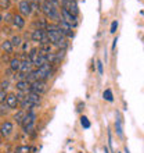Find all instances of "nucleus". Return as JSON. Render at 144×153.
I'll return each instance as SVG.
<instances>
[{
    "instance_id": "f257e3e1",
    "label": "nucleus",
    "mask_w": 144,
    "mask_h": 153,
    "mask_svg": "<svg viewBox=\"0 0 144 153\" xmlns=\"http://www.w3.org/2000/svg\"><path fill=\"white\" fill-rule=\"evenodd\" d=\"M40 11L44 14L46 20H51V21H54L56 24L61 20L60 1H58V0H47L43 6H40Z\"/></svg>"
},
{
    "instance_id": "f03ea898",
    "label": "nucleus",
    "mask_w": 144,
    "mask_h": 153,
    "mask_svg": "<svg viewBox=\"0 0 144 153\" xmlns=\"http://www.w3.org/2000/svg\"><path fill=\"white\" fill-rule=\"evenodd\" d=\"M35 124H36V114L33 111H26L24 120L21 123V127L24 128V131L26 134H31L35 129Z\"/></svg>"
},
{
    "instance_id": "7ed1b4c3",
    "label": "nucleus",
    "mask_w": 144,
    "mask_h": 153,
    "mask_svg": "<svg viewBox=\"0 0 144 153\" xmlns=\"http://www.w3.org/2000/svg\"><path fill=\"white\" fill-rule=\"evenodd\" d=\"M60 17H61V20L64 21L65 24H68L72 29L76 28V27L79 25V20H78V17L69 14L68 11H65L64 8H60Z\"/></svg>"
},
{
    "instance_id": "20e7f679",
    "label": "nucleus",
    "mask_w": 144,
    "mask_h": 153,
    "mask_svg": "<svg viewBox=\"0 0 144 153\" xmlns=\"http://www.w3.org/2000/svg\"><path fill=\"white\" fill-rule=\"evenodd\" d=\"M60 3L64 8L65 11H68L69 14H72V16L78 17L79 16V7H78V3L76 1H71V0H60Z\"/></svg>"
},
{
    "instance_id": "39448f33",
    "label": "nucleus",
    "mask_w": 144,
    "mask_h": 153,
    "mask_svg": "<svg viewBox=\"0 0 144 153\" xmlns=\"http://www.w3.org/2000/svg\"><path fill=\"white\" fill-rule=\"evenodd\" d=\"M47 89H48V86L46 81H35V82L31 84V92L36 93L39 96H42L43 93L47 92Z\"/></svg>"
},
{
    "instance_id": "423d86ee",
    "label": "nucleus",
    "mask_w": 144,
    "mask_h": 153,
    "mask_svg": "<svg viewBox=\"0 0 144 153\" xmlns=\"http://www.w3.org/2000/svg\"><path fill=\"white\" fill-rule=\"evenodd\" d=\"M32 13H33L32 6H31V3H29L28 0H21L20 3H18V14H21L24 18L25 17H29Z\"/></svg>"
},
{
    "instance_id": "0eeeda50",
    "label": "nucleus",
    "mask_w": 144,
    "mask_h": 153,
    "mask_svg": "<svg viewBox=\"0 0 144 153\" xmlns=\"http://www.w3.org/2000/svg\"><path fill=\"white\" fill-rule=\"evenodd\" d=\"M12 129H14V125H12L11 121H4V123H1V125H0V134H1V137H4V138L10 137L12 134Z\"/></svg>"
},
{
    "instance_id": "6e6552de",
    "label": "nucleus",
    "mask_w": 144,
    "mask_h": 153,
    "mask_svg": "<svg viewBox=\"0 0 144 153\" xmlns=\"http://www.w3.org/2000/svg\"><path fill=\"white\" fill-rule=\"evenodd\" d=\"M22 100H26L29 102L31 105H33L36 107V106H40V103H42V97L39 96V95H36V93L33 92H28L24 95V99Z\"/></svg>"
},
{
    "instance_id": "1a4fd4ad",
    "label": "nucleus",
    "mask_w": 144,
    "mask_h": 153,
    "mask_svg": "<svg viewBox=\"0 0 144 153\" xmlns=\"http://www.w3.org/2000/svg\"><path fill=\"white\" fill-rule=\"evenodd\" d=\"M46 35L48 38V42L50 45H56L58 40L62 38V33L58 31V29H51V31H46Z\"/></svg>"
},
{
    "instance_id": "9d476101",
    "label": "nucleus",
    "mask_w": 144,
    "mask_h": 153,
    "mask_svg": "<svg viewBox=\"0 0 144 153\" xmlns=\"http://www.w3.org/2000/svg\"><path fill=\"white\" fill-rule=\"evenodd\" d=\"M4 103H6V106H7L8 109H17V106L20 105V102H18V99H17L15 93H7Z\"/></svg>"
},
{
    "instance_id": "9b49d317",
    "label": "nucleus",
    "mask_w": 144,
    "mask_h": 153,
    "mask_svg": "<svg viewBox=\"0 0 144 153\" xmlns=\"http://www.w3.org/2000/svg\"><path fill=\"white\" fill-rule=\"evenodd\" d=\"M31 71H33L32 61L29 60V59H26V60H24V61H21V67H20V71H18V73L22 74V75H26V74H29Z\"/></svg>"
},
{
    "instance_id": "f8f14e48",
    "label": "nucleus",
    "mask_w": 144,
    "mask_h": 153,
    "mask_svg": "<svg viewBox=\"0 0 144 153\" xmlns=\"http://www.w3.org/2000/svg\"><path fill=\"white\" fill-rule=\"evenodd\" d=\"M14 28L17 29H22L25 27V18L21 14H12V20H11Z\"/></svg>"
},
{
    "instance_id": "ddd939ff",
    "label": "nucleus",
    "mask_w": 144,
    "mask_h": 153,
    "mask_svg": "<svg viewBox=\"0 0 144 153\" xmlns=\"http://www.w3.org/2000/svg\"><path fill=\"white\" fill-rule=\"evenodd\" d=\"M15 88L18 89V92H22V93H28L31 92V84H29L28 81L25 79H20L18 82H17Z\"/></svg>"
},
{
    "instance_id": "4468645a",
    "label": "nucleus",
    "mask_w": 144,
    "mask_h": 153,
    "mask_svg": "<svg viewBox=\"0 0 144 153\" xmlns=\"http://www.w3.org/2000/svg\"><path fill=\"white\" fill-rule=\"evenodd\" d=\"M46 35V31L44 29H33V32L31 33V39L33 40V42H37V43H40V40L43 39V36Z\"/></svg>"
},
{
    "instance_id": "2eb2a0df",
    "label": "nucleus",
    "mask_w": 144,
    "mask_h": 153,
    "mask_svg": "<svg viewBox=\"0 0 144 153\" xmlns=\"http://www.w3.org/2000/svg\"><path fill=\"white\" fill-rule=\"evenodd\" d=\"M20 67H21V60L18 57H12L11 60H10V68H11V71L18 73V71H20Z\"/></svg>"
},
{
    "instance_id": "dca6fc26",
    "label": "nucleus",
    "mask_w": 144,
    "mask_h": 153,
    "mask_svg": "<svg viewBox=\"0 0 144 153\" xmlns=\"http://www.w3.org/2000/svg\"><path fill=\"white\" fill-rule=\"evenodd\" d=\"M1 50H3L6 54H10V53H12V50H14V48H12V45L10 40H3L1 42Z\"/></svg>"
},
{
    "instance_id": "f3484780",
    "label": "nucleus",
    "mask_w": 144,
    "mask_h": 153,
    "mask_svg": "<svg viewBox=\"0 0 144 153\" xmlns=\"http://www.w3.org/2000/svg\"><path fill=\"white\" fill-rule=\"evenodd\" d=\"M68 39H67V38H61L60 40H58V42H57L56 45H54V46H56L57 49H58V50H67V48H68Z\"/></svg>"
},
{
    "instance_id": "a211bd4d",
    "label": "nucleus",
    "mask_w": 144,
    "mask_h": 153,
    "mask_svg": "<svg viewBox=\"0 0 144 153\" xmlns=\"http://www.w3.org/2000/svg\"><path fill=\"white\" fill-rule=\"evenodd\" d=\"M31 152H32V148L29 145H21L14 149V153H31Z\"/></svg>"
},
{
    "instance_id": "6ab92c4d",
    "label": "nucleus",
    "mask_w": 144,
    "mask_h": 153,
    "mask_svg": "<svg viewBox=\"0 0 144 153\" xmlns=\"http://www.w3.org/2000/svg\"><path fill=\"white\" fill-rule=\"evenodd\" d=\"M25 114H26V111H25V110H22V109H20V110H18V111L15 113V116H14V120H15L17 123L21 125V123H22V120H24Z\"/></svg>"
},
{
    "instance_id": "aec40b11",
    "label": "nucleus",
    "mask_w": 144,
    "mask_h": 153,
    "mask_svg": "<svg viewBox=\"0 0 144 153\" xmlns=\"http://www.w3.org/2000/svg\"><path fill=\"white\" fill-rule=\"evenodd\" d=\"M11 45H12V48H20L21 45H22V38L20 36V35H14V36L11 38Z\"/></svg>"
},
{
    "instance_id": "412c9836",
    "label": "nucleus",
    "mask_w": 144,
    "mask_h": 153,
    "mask_svg": "<svg viewBox=\"0 0 144 153\" xmlns=\"http://www.w3.org/2000/svg\"><path fill=\"white\" fill-rule=\"evenodd\" d=\"M103 99L104 100H107V102H114V93H112V91L111 89H105L104 91V93H103Z\"/></svg>"
},
{
    "instance_id": "4be33fe9",
    "label": "nucleus",
    "mask_w": 144,
    "mask_h": 153,
    "mask_svg": "<svg viewBox=\"0 0 144 153\" xmlns=\"http://www.w3.org/2000/svg\"><path fill=\"white\" fill-rule=\"evenodd\" d=\"M80 125H82L84 129H89L92 124H90V120H89L87 117H86V116H82V117H80Z\"/></svg>"
},
{
    "instance_id": "5701e85b",
    "label": "nucleus",
    "mask_w": 144,
    "mask_h": 153,
    "mask_svg": "<svg viewBox=\"0 0 144 153\" xmlns=\"http://www.w3.org/2000/svg\"><path fill=\"white\" fill-rule=\"evenodd\" d=\"M115 129L119 137H123V131H122V124H120V118H116L115 121Z\"/></svg>"
},
{
    "instance_id": "b1692460",
    "label": "nucleus",
    "mask_w": 144,
    "mask_h": 153,
    "mask_svg": "<svg viewBox=\"0 0 144 153\" xmlns=\"http://www.w3.org/2000/svg\"><path fill=\"white\" fill-rule=\"evenodd\" d=\"M10 7H11V0H0V8L8 10Z\"/></svg>"
},
{
    "instance_id": "393cba45",
    "label": "nucleus",
    "mask_w": 144,
    "mask_h": 153,
    "mask_svg": "<svg viewBox=\"0 0 144 153\" xmlns=\"http://www.w3.org/2000/svg\"><path fill=\"white\" fill-rule=\"evenodd\" d=\"M8 107L6 106V103H0V116H6L8 113Z\"/></svg>"
},
{
    "instance_id": "a878e982",
    "label": "nucleus",
    "mask_w": 144,
    "mask_h": 153,
    "mask_svg": "<svg viewBox=\"0 0 144 153\" xmlns=\"http://www.w3.org/2000/svg\"><path fill=\"white\" fill-rule=\"evenodd\" d=\"M96 64H97V71H98V74H100V75H103V73H104V65H103V61L98 60Z\"/></svg>"
},
{
    "instance_id": "bb28decb",
    "label": "nucleus",
    "mask_w": 144,
    "mask_h": 153,
    "mask_svg": "<svg viewBox=\"0 0 144 153\" xmlns=\"http://www.w3.org/2000/svg\"><path fill=\"white\" fill-rule=\"evenodd\" d=\"M116 29H118V21H112L111 28H109V32H111V33H115Z\"/></svg>"
},
{
    "instance_id": "cd10ccee",
    "label": "nucleus",
    "mask_w": 144,
    "mask_h": 153,
    "mask_svg": "<svg viewBox=\"0 0 144 153\" xmlns=\"http://www.w3.org/2000/svg\"><path fill=\"white\" fill-rule=\"evenodd\" d=\"M6 96H7V93H6V91H3V89H0V103H4V100H6Z\"/></svg>"
},
{
    "instance_id": "c85d7f7f",
    "label": "nucleus",
    "mask_w": 144,
    "mask_h": 153,
    "mask_svg": "<svg viewBox=\"0 0 144 153\" xmlns=\"http://www.w3.org/2000/svg\"><path fill=\"white\" fill-rule=\"evenodd\" d=\"M3 20H6L7 22H11V20H12V14H6V16L3 17Z\"/></svg>"
},
{
    "instance_id": "c756f323",
    "label": "nucleus",
    "mask_w": 144,
    "mask_h": 153,
    "mask_svg": "<svg viewBox=\"0 0 144 153\" xmlns=\"http://www.w3.org/2000/svg\"><path fill=\"white\" fill-rule=\"evenodd\" d=\"M7 88H8V81H3V82H1V86H0V89L6 91Z\"/></svg>"
},
{
    "instance_id": "7c9ffc66",
    "label": "nucleus",
    "mask_w": 144,
    "mask_h": 153,
    "mask_svg": "<svg viewBox=\"0 0 144 153\" xmlns=\"http://www.w3.org/2000/svg\"><path fill=\"white\" fill-rule=\"evenodd\" d=\"M82 107H84V103H83V102H80L79 105H78V109H76V110H78V111H82Z\"/></svg>"
},
{
    "instance_id": "2f4dec72",
    "label": "nucleus",
    "mask_w": 144,
    "mask_h": 153,
    "mask_svg": "<svg viewBox=\"0 0 144 153\" xmlns=\"http://www.w3.org/2000/svg\"><path fill=\"white\" fill-rule=\"evenodd\" d=\"M36 1H37V4H39V7H40V6H43V4L46 3L47 0H36Z\"/></svg>"
},
{
    "instance_id": "473e14b6",
    "label": "nucleus",
    "mask_w": 144,
    "mask_h": 153,
    "mask_svg": "<svg viewBox=\"0 0 144 153\" xmlns=\"http://www.w3.org/2000/svg\"><path fill=\"white\" fill-rule=\"evenodd\" d=\"M116 42H118V38H115V39H114V43H112V49L116 48Z\"/></svg>"
},
{
    "instance_id": "72a5a7b5",
    "label": "nucleus",
    "mask_w": 144,
    "mask_h": 153,
    "mask_svg": "<svg viewBox=\"0 0 144 153\" xmlns=\"http://www.w3.org/2000/svg\"><path fill=\"white\" fill-rule=\"evenodd\" d=\"M125 153H130V152H129V149H128V148H125Z\"/></svg>"
},
{
    "instance_id": "f704fd0d",
    "label": "nucleus",
    "mask_w": 144,
    "mask_h": 153,
    "mask_svg": "<svg viewBox=\"0 0 144 153\" xmlns=\"http://www.w3.org/2000/svg\"><path fill=\"white\" fill-rule=\"evenodd\" d=\"M1 21H3V16H1V14H0V22H1Z\"/></svg>"
},
{
    "instance_id": "c9c22d12",
    "label": "nucleus",
    "mask_w": 144,
    "mask_h": 153,
    "mask_svg": "<svg viewBox=\"0 0 144 153\" xmlns=\"http://www.w3.org/2000/svg\"><path fill=\"white\" fill-rule=\"evenodd\" d=\"M104 152H105V153H108V149H107V148H104Z\"/></svg>"
},
{
    "instance_id": "e433bc0d",
    "label": "nucleus",
    "mask_w": 144,
    "mask_h": 153,
    "mask_svg": "<svg viewBox=\"0 0 144 153\" xmlns=\"http://www.w3.org/2000/svg\"><path fill=\"white\" fill-rule=\"evenodd\" d=\"M71 1H78V0H71Z\"/></svg>"
}]
</instances>
